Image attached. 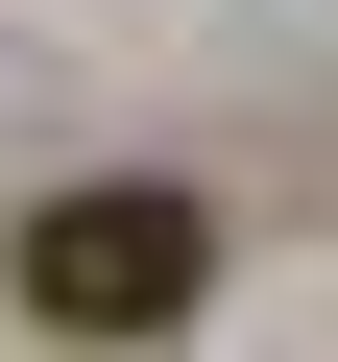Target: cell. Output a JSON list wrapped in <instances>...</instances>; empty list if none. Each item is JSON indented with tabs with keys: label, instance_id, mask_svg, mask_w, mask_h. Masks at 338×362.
I'll return each instance as SVG.
<instances>
[{
	"label": "cell",
	"instance_id": "obj_1",
	"mask_svg": "<svg viewBox=\"0 0 338 362\" xmlns=\"http://www.w3.org/2000/svg\"><path fill=\"white\" fill-rule=\"evenodd\" d=\"M194 290H218V218H194V194H145V169L25 218V314H49V338H169Z\"/></svg>",
	"mask_w": 338,
	"mask_h": 362
}]
</instances>
